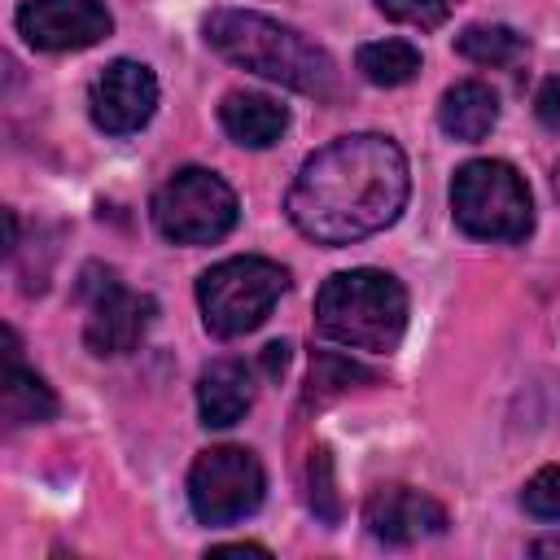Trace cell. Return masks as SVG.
<instances>
[{"instance_id": "6da1fadb", "label": "cell", "mask_w": 560, "mask_h": 560, "mask_svg": "<svg viewBox=\"0 0 560 560\" xmlns=\"http://www.w3.org/2000/svg\"><path fill=\"white\" fill-rule=\"evenodd\" d=\"M411 192L407 153L381 131H354L315 149L289 197V223L315 245H354L389 228Z\"/></svg>"}, {"instance_id": "7a4b0ae2", "label": "cell", "mask_w": 560, "mask_h": 560, "mask_svg": "<svg viewBox=\"0 0 560 560\" xmlns=\"http://www.w3.org/2000/svg\"><path fill=\"white\" fill-rule=\"evenodd\" d=\"M201 31H206V44L241 70H254L271 83L306 92V96H332L337 92L332 57L319 44H311L302 31H293L267 13L214 9Z\"/></svg>"}, {"instance_id": "3957f363", "label": "cell", "mask_w": 560, "mask_h": 560, "mask_svg": "<svg viewBox=\"0 0 560 560\" xmlns=\"http://www.w3.org/2000/svg\"><path fill=\"white\" fill-rule=\"evenodd\" d=\"M315 328L350 350L389 354L407 332V289L376 267H350L319 284Z\"/></svg>"}, {"instance_id": "277c9868", "label": "cell", "mask_w": 560, "mask_h": 560, "mask_svg": "<svg viewBox=\"0 0 560 560\" xmlns=\"http://www.w3.org/2000/svg\"><path fill=\"white\" fill-rule=\"evenodd\" d=\"M284 289H289V271L280 262H271L262 254L223 258L210 271H201V280H197L201 324L223 341L241 337L271 315V306L280 302Z\"/></svg>"}, {"instance_id": "5b68a950", "label": "cell", "mask_w": 560, "mask_h": 560, "mask_svg": "<svg viewBox=\"0 0 560 560\" xmlns=\"http://www.w3.org/2000/svg\"><path fill=\"white\" fill-rule=\"evenodd\" d=\"M451 214L477 241H525L534 228V201L516 166L499 158L464 162L451 179Z\"/></svg>"}, {"instance_id": "8992f818", "label": "cell", "mask_w": 560, "mask_h": 560, "mask_svg": "<svg viewBox=\"0 0 560 560\" xmlns=\"http://www.w3.org/2000/svg\"><path fill=\"white\" fill-rule=\"evenodd\" d=\"M153 228L175 245H210L236 228L241 201L232 184L206 166L175 171L149 201Z\"/></svg>"}, {"instance_id": "52a82bcc", "label": "cell", "mask_w": 560, "mask_h": 560, "mask_svg": "<svg viewBox=\"0 0 560 560\" xmlns=\"http://www.w3.org/2000/svg\"><path fill=\"white\" fill-rule=\"evenodd\" d=\"M267 472L245 446H210L188 472V503L201 525H232L262 503Z\"/></svg>"}, {"instance_id": "ba28073f", "label": "cell", "mask_w": 560, "mask_h": 560, "mask_svg": "<svg viewBox=\"0 0 560 560\" xmlns=\"http://www.w3.org/2000/svg\"><path fill=\"white\" fill-rule=\"evenodd\" d=\"M83 298H88V324H83V341L92 354H127L144 341L158 302L149 293L127 289L109 267H88L83 271Z\"/></svg>"}, {"instance_id": "9c48e42d", "label": "cell", "mask_w": 560, "mask_h": 560, "mask_svg": "<svg viewBox=\"0 0 560 560\" xmlns=\"http://www.w3.org/2000/svg\"><path fill=\"white\" fill-rule=\"evenodd\" d=\"M114 31L105 0H26L18 9V35L39 52L92 48Z\"/></svg>"}, {"instance_id": "30bf717a", "label": "cell", "mask_w": 560, "mask_h": 560, "mask_svg": "<svg viewBox=\"0 0 560 560\" xmlns=\"http://www.w3.org/2000/svg\"><path fill=\"white\" fill-rule=\"evenodd\" d=\"M88 105H92V122L105 136H131L158 109V79L144 61L118 57L96 74V83L88 92Z\"/></svg>"}, {"instance_id": "8fae6325", "label": "cell", "mask_w": 560, "mask_h": 560, "mask_svg": "<svg viewBox=\"0 0 560 560\" xmlns=\"http://www.w3.org/2000/svg\"><path fill=\"white\" fill-rule=\"evenodd\" d=\"M363 525L376 542L407 547L420 538H438L446 529V508L411 486H376L363 503Z\"/></svg>"}, {"instance_id": "7c38bea8", "label": "cell", "mask_w": 560, "mask_h": 560, "mask_svg": "<svg viewBox=\"0 0 560 560\" xmlns=\"http://www.w3.org/2000/svg\"><path fill=\"white\" fill-rule=\"evenodd\" d=\"M254 368L236 354H223L214 363L201 368V381H197V411H201V424L206 429H228L236 424L249 407H254Z\"/></svg>"}, {"instance_id": "4fadbf2b", "label": "cell", "mask_w": 560, "mask_h": 560, "mask_svg": "<svg viewBox=\"0 0 560 560\" xmlns=\"http://www.w3.org/2000/svg\"><path fill=\"white\" fill-rule=\"evenodd\" d=\"M219 122L223 131L245 144V149H267L284 136L289 127V109L262 92H228L223 105H219Z\"/></svg>"}, {"instance_id": "5bb4252c", "label": "cell", "mask_w": 560, "mask_h": 560, "mask_svg": "<svg viewBox=\"0 0 560 560\" xmlns=\"http://www.w3.org/2000/svg\"><path fill=\"white\" fill-rule=\"evenodd\" d=\"M4 424L9 429H22V424H39V420H52L57 416V394L48 389L44 376H35L31 368H22V354H18V332L4 328Z\"/></svg>"}, {"instance_id": "9a60e30c", "label": "cell", "mask_w": 560, "mask_h": 560, "mask_svg": "<svg viewBox=\"0 0 560 560\" xmlns=\"http://www.w3.org/2000/svg\"><path fill=\"white\" fill-rule=\"evenodd\" d=\"M438 122L451 140H464V144H477L494 131L499 122V96L490 92V83L481 79H464L455 88L442 92V105H438Z\"/></svg>"}, {"instance_id": "2e32d148", "label": "cell", "mask_w": 560, "mask_h": 560, "mask_svg": "<svg viewBox=\"0 0 560 560\" xmlns=\"http://www.w3.org/2000/svg\"><path fill=\"white\" fill-rule=\"evenodd\" d=\"M455 48H459V57L499 70V66H516L525 57V35L512 26H499V22H477L455 35Z\"/></svg>"}, {"instance_id": "e0dca14e", "label": "cell", "mask_w": 560, "mask_h": 560, "mask_svg": "<svg viewBox=\"0 0 560 560\" xmlns=\"http://www.w3.org/2000/svg\"><path fill=\"white\" fill-rule=\"evenodd\" d=\"M359 74L376 88H398V83H411L420 74V52L407 44V39H376V44H363L359 57H354Z\"/></svg>"}, {"instance_id": "ac0fdd59", "label": "cell", "mask_w": 560, "mask_h": 560, "mask_svg": "<svg viewBox=\"0 0 560 560\" xmlns=\"http://www.w3.org/2000/svg\"><path fill=\"white\" fill-rule=\"evenodd\" d=\"M363 381H376V372L359 368L354 359L337 354V350H319L311 359V385H306V402H328L332 394L350 389V385H363Z\"/></svg>"}, {"instance_id": "d6986e66", "label": "cell", "mask_w": 560, "mask_h": 560, "mask_svg": "<svg viewBox=\"0 0 560 560\" xmlns=\"http://www.w3.org/2000/svg\"><path fill=\"white\" fill-rule=\"evenodd\" d=\"M311 512H315L324 525H337V521H341V499H337L328 446H315V451H311Z\"/></svg>"}, {"instance_id": "ffe728a7", "label": "cell", "mask_w": 560, "mask_h": 560, "mask_svg": "<svg viewBox=\"0 0 560 560\" xmlns=\"http://www.w3.org/2000/svg\"><path fill=\"white\" fill-rule=\"evenodd\" d=\"M521 508H525L534 521H560V464H547V468H538V472L525 481Z\"/></svg>"}, {"instance_id": "44dd1931", "label": "cell", "mask_w": 560, "mask_h": 560, "mask_svg": "<svg viewBox=\"0 0 560 560\" xmlns=\"http://www.w3.org/2000/svg\"><path fill=\"white\" fill-rule=\"evenodd\" d=\"M459 0H376V9L407 26H442Z\"/></svg>"}, {"instance_id": "7402d4cb", "label": "cell", "mask_w": 560, "mask_h": 560, "mask_svg": "<svg viewBox=\"0 0 560 560\" xmlns=\"http://www.w3.org/2000/svg\"><path fill=\"white\" fill-rule=\"evenodd\" d=\"M534 114H538V122H542L547 131L560 136V74H551V79L538 88V96H534Z\"/></svg>"}, {"instance_id": "603a6c76", "label": "cell", "mask_w": 560, "mask_h": 560, "mask_svg": "<svg viewBox=\"0 0 560 560\" xmlns=\"http://www.w3.org/2000/svg\"><path fill=\"white\" fill-rule=\"evenodd\" d=\"M289 350H293L289 341H271V346L262 350V372H267V376H280V372L289 368Z\"/></svg>"}, {"instance_id": "cb8c5ba5", "label": "cell", "mask_w": 560, "mask_h": 560, "mask_svg": "<svg viewBox=\"0 0 560 560\" xmlns=\"http://www.w3.org/2000/svg\"><path fill=\"white\" fill-rule=\"evenodd\" d=\"M529 551H534V556H560V538H538Z\"/></svg>"}, {"instance_id": "d4e9b609", "label": "cell", "mask_w": 560, "mask_h": 560, "mask_svg": "<svg viewBox=\"0 0 560 560\" xmlns=\"http://www.w3.org/2000/svg\"><path fill=\"white\" fill-rule=\"evenodd\" d=\"M214 551H219V556H223V551H262V556H267V547H258V542H219Z\"/></svg>"}, {"instance_id": "484cf974", "label": "cell", "mask_w": 560, "mask_h": 560, "mask_svg": "<svg viewBox=\"0 0 560 560\" xmlns=\"http://www.w3.org/2000/svg\"><path fill=\"white\" fill-rule=\"evenodd\" d=\"M551 184H556V201H560V162H556V175H551Z\"/></svg>"}]
</instances>
